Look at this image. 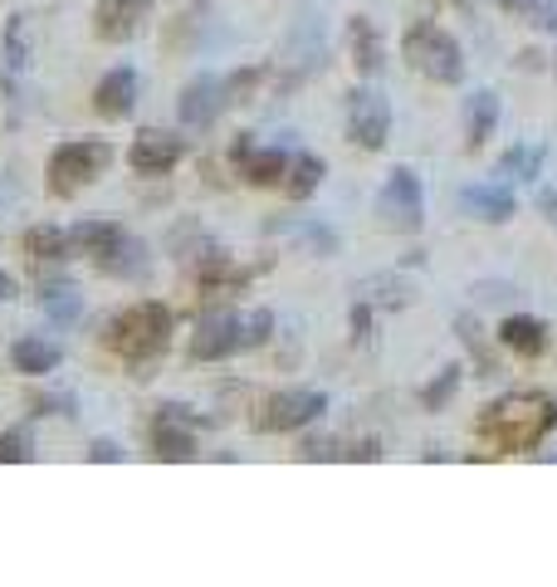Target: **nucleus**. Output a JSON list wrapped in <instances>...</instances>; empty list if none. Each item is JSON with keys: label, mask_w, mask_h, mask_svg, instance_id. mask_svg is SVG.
<instances>
[{"label": "nucleus", "mask_w": 557, "mask_h": 587, "mask_svg": "<svg viewBox=\"0 0 557 587\" xmlns=\"http://www.w3.org/2000/svg\"><path fill=\"white\" fill-rule=\"evenodd\" d=\"M553 421H557L553 397H543V392H508V397H499V402L484 411L479 431L499 441L504 451H528V445H538L543 436H548Z\"/></svg>", "instance_id": "1"}, {"label": "nucleus", "mask_w": 557, "mask_h": 587, "mask_svg": "<svg viewBox=\"0 0 557 587\" xmlns=\"http://www.w3.org/2000/svg\"><path fill=\"white\" fill-rule=\"evenodd\" d=\"M172 309L167 303H157V299H142L133 303V309H123L117 319L109 323V343L123 352L127 362H147V358H157L162 348L172 343Z\"/></svg>", "instance_id": "2"}, {"label": "nucleus", "mask_w": 557, "mask_h": 587, "mask_svg": "<svg viewBox=\"0 0 557 587\" xmlns=\"http://www.w3.org/2000/svg\"><path fill=\"white\" fill-rule=\"evenodd\" d=\"M109 162H113V143H109V137H69V143H59L50 152V162H44L50 192L54 196L84 192L89 182H99V176L109 172Z\"/></svg>", "instance_id": "3"}, {"label": "nucleus", "mask_w": 557, "mask_h": 587, "mask_svg": "<svg viewBox=\"0 0 557 587\" xmlns=\"http://www.w3.org/2000/svg\"><path fill=\"white\" fill-rule=\"evenodd\" d=\"M406 59L425 79H435V84H460L465 79V50H460V40H450L431 20L406 30Z\"/></svg>", "instance_id": "4"}, {"label": "nucleus", "mask_w": 557, "mask_h": 587, "mask_svg": "<svg viewBox=\"0 0 557 587\" xmlns=\"http://www.w3.org/2000/svg\"><path fill=\"white\" fill-rule=\"evenodd\" d=\"M377 220H382L386 230H421L425 220V192H421V176L411 167H396L382 182V192H377Z\"/></svg>", "instance_id": "5"}, {"label": "nucleus", "mask_w": 557, "mask_h": 587, "mask_svg": "<svg viewBox=\"0 0 557 587\" xmlns=\"http://www.w3.org/2000/svg\"><path fill=\"white\" fill-rule=\"evenodd\" d=\"M391 133V103L382 89H352L348 93V137L367 152H382Z\"/></svg>", "instance_id": "6"}, {"label": "nucleus", "mask_w": 557, "mask_h": 587, "mask_svg": "<svg viewBox=\"0 0 557 587\" xmlns=\"http://www.w3.org/2000/svg\"><path fill=\"white\" fill-rule=\"evenodd\" d=\"M328 411V397L313 392V387H289V392H275L259 411V431H303L313 426Z\"/></svg>", "instance_id": "7"}, {"label": "nucleus", "mask_w": 557, "mask_h": 587, "mask_svg": "<svg viewBox=\"0 0 557 587\" xmlns=\"http://www.w3.org/2000/svg\"><path fill=\"white\" fill-rule=\"evenodd\" d=\"M250 348V338H245V319L240 313H206V319L196 323L192 333V358L196 362H225L235 358V352Z\"/></svg>", "instance_id": "8"}, {"label": "nucleus", "mask_w": 557, "mask_h": 587, "mask_svg": "<svg viewBox=\"0 0 557 587\" xmlns=\"http://www.w3.org/2000/svg\"><path fill=\"white\" fill-rule=\"evenodd\" d=\"M182 157H186V137L167 133V127H142L133 147H127V162H133L137 176H167Z\"/></svg>", "instance_id": "9"}, {"label": "nucleus", "mask_w": 557, "mask_h": 587, "mask_svg": "<svg viewBox=\"0 0 557 587\" xmlns=\"http://www.w3.org/2000/svg\"><path fill=\"white\" fill-rule=\"evenodd\" d=\"M225 103H235L230 84H225L220 74H196L192 84L182 89V99H176V113H182L186 127H210L220 117Z\"/></svg>", "instance_id": "10"}, {"label": "nucleus", "mask_w": 557, "mask_h": 587, "mask_svg": "<svg viewBox=\"0 0 557 587\" xmlns=\"http://www.w3.org/2000/svg\"><path fill=\"white\" fill-rule=\"evenodd\" d=\"M147 16H152V0H99L93 6V30H99V40L123 44L147 25Z\"/></svg>", "instance_id": "11"}, {"label": "nucleus", "mask_w": 557, "mask_h": 587, "mask_svg": "<svg viewBox=\"0 0 557 587\" xmlns=\"http://www.w3.org/2000/svg\"><path fill=\"white\" fill-rule=\"evenodd\" d=\"M152 451L157 461H196V436L186 431V406H162L152 421Z\"/></svg>", "instance_id": "12"}, {"label": "nucleus", "mask_w": 557, "mask_h": 587, "mask_svg": "<svg viewBox=\"0 0 557 587\" xmlns=\"http://www.w3.org/2000/svg\"><path fill=\"white\" fill-rule=\"evenodd\" d=\"M137 93H142V79L137 69H109V74L99 79V89H93V109L103 117H133L137 109Z\"/></svg>", "instance_id": "13"}, {"label": "nucleus", "mask_w": 557, "mask_h": 587, "mask_svg": "<svg viewBox=\"0 0 557 587\" xmlns=\"http://www.w3.org/2000/svg\"><path fill=\"white\" fill-rule=\"evenodd\" d=\"M455 202H460V210H470L474 220H489V226H504V220H514V210H518L514 192H508V186H499V182H489V186H465Z\"/></svg>", "instance_id": "14"}, {"label": "nucleus", "mask_w": 557, "mask_h": 587, "mask_svg": "<svg viewBox=\"0 0 557 587\" xmlns=\"http://www.w3.org/2000/svg\"><path fill=\"white\" fill-rule=\"evenodd\" d=\"M235 167H240L245 182H255V186H269V182H279L283 172H289V152L283 147H255V143H235Z\"/></svg>", "instance_id": "15"}, {"label": "nucleus", "mask_w": 557, "mask_h": 587, "mask_svg": "<svg viewBox=\"0 0 557 587\" xmlns=\"http://www.w3.org/2000/svg\"><path fill=\"white\" fill-rule=\"evenodd\" d=\"M127 240V230L117 226V220H79V226H69V245H74V255H89V260H109L117 245Z\"/></svg>", "instance_id": "16"}, {"label": "nucleus", "mask_w": 557, "mask_h": 587, "mask_svg": "<svg viewBox=\"0 0 557 587\" xmlns=\"http://www.w3.org/2000/svg\"><path fill=\"white\" fill-rule=\"evenodd\" d=\"M10 362H16V372H25V378H50L59 362H64V348L50 343V338H40V333H25V338H16V348H10Z\"/></svg>", "instance_id": "17"}, {"label": "nucleus", "mask_w": 557, "mask_h": 587, "mask_svg": "<svg viewBox=\"0 0 557 587\" xmlns=\"http://www.w3.org/2000/svg\"><path fill=\"white\" fill-rule=\"evenodd\" d=\"M494 127H499V99H494L489 89L470 93V99H465V133H470V147H484V143H489Z\"/></svg>", "instance_id": "18"}, {"label": "nucleus", "mask_w": 557, "mask_h": 587, "mask_svg": "<svg viewBox=\"0 0 557 587\" xmlns=\"http://www.w3.org/2000/svg\"><path fill=\"white\" fill-rule=\"evenodd\" d=\"M499 343L524 352V358H538L543 348H548V328H543L538 319H524V313H514V319L499 323Z\"/></svg>", "instance_id": "19"}, {"label": "nucleus", "mask_w": 557, "mask_h": 587, "mask_svg": "<svg viewBox=\"0 0 557 587\" xmlns=\"http://www.w3.org/2000/svg\"><path fill=\"white\" fill-rule=\"evenodd\" d=\"M99 269H103V275H113V279H147V269H152V260H147V245L127 235V240L117 245V250H113Z\"/></svg>", "instance_id": "20"}, {"label": "nucleus", "mask_w": 557, "mask_h": 587, "mask_svg": "<svg viewBox=\"0 0 557 587\" xmlns=\"http://www.w3.org/2000/svg\"><path fill=\"white\" fill-rule=\"evenodd\" d=\"M25 255L40 260V265H50V260H69L74 245H69V230H59V226H30L25 230Z\"/></svg>", "instance_id": "21"}, {"label": "nucleus", "mask_w": 557, "mask_h": 587, "mask_svg": "<svg viewBox=\"0 0 557 587\" xmlns=\"http://www.w3.org/2000/svg\"><path fill=\"white\" fill-rule=\"evenodd\" d=\"M318 182H323V157H313V152L289 157V196L293 202H308V196L318 192Z\"/></svg>", "instance_id": "22"}, {"label": "nucleus", "mask_w": 557, "mask_h": 587, "mask_svg": "<svg viewBox=\"0 0 557 587\" xmlns=\"http://www.w3.org/2000/svg\"><path fill=\"white\" fill-rule=\"evenodd\" d=\"M348 34H352V54H358V69H362V74H382V40H377V30L358 16V20L348 25Z\"/></svg>", "instance_id": "23"}, {"label": "nucleus", "mask_w": 557, "mask_h": 587, "mask_svg": "<svg viewBox=\"0 0 557 587\" xmlns=\"http://www.w3.org/2000/svg\"><path fill=\"white\" fill-rule=\"evenodd\" d=\"M79 294H74V285H59V289H44V319H54L59 328H69L79 319Z\"/></svg>", "instance_id": "24"}, {"label": "nucleus", "mask_w": 557, "mask_h": 587, "mask_svg": "<svg viewBox=\"0 0 557 587\" xmlns=\"http://www.w3.org/2000/svg\"><path fill=\"white\" fill-rule=\"evenodd\" d=\"M499 10L508 16H524L538 30H557V0H499Z\"/></svg>", "instance_id": "25"}, {"label": "nucleus", "mask_w": 557, "mask_h": 587, "mask_svg": "<svg viewBox=\"0 0 557 587\" xmlns=\"http://www.w3.org/2000/svg\"><path fill=\"white\" fill-rule=\"evenodd\" d=\"M499 172H504V176H518V182H538V172H543V147H538V152H528V147L504 152Z\"/></svg>", "instance_id": "26"}, {"label": "nucleus", "mask_w": 557, "mask_h": 587, "mask_svg": "<svg viewBox=\"0 0 557 587\" xmlns=\"http://www.w3.org/2000/svg\"><path fill=\"white\" fill-rule=\"evenodd\" d=\"M25 461H34V436H30V426L6 431V436H0V465H25Z\"/></svg>", "instance_id": "27"}, {"label": "nucleus", "mask_w": 557, "mask_h": 587, "mask_svg": "<svg viewBox=\"0 0 557 587\" xmlns=\"http://www.w3.org/2000/svg\"><path fill=\"white\" fill-rule=\"evenodd\" d=\"M6 64L25 69V20H20V16L6 25Z\"/></svg>", "instance_id": "28"}, {"label": "nucleus", "mask_w": 557, "mask_h": 587, "mask_svg": "<svg viewBox=\"0 0 557 587\" xmlns=\"http://www.w3.org/2000/svg\"><path fill=\"white\" fill-rule=\"evenodd\" d=\"M460 372H465V368H460V362H455V368H445V378L435 382V387H425V392H421V402L431 406V411H441V406H445V397L460 387Z\"/></svg>", "instance_id": "29"}, {"label": "nucleus", "mask_w": 557, "mask_h": 587, "mask_svg": "<svg viewBox=\"0 0 557 587\" xmlns=\"http://www.w3.org/2000/svg\"><path fill=\"white\" fill-rule=\"evenodd\" d=\"M74 397H69V392H59V397H34V411H40V416H54V411H59V416H74Z\"/></svg>", "instance_id": "30"}, {"label": "nucleus", "mask_w": 557, "mask_h": 587, "mask_svg": "<svg viewBox=\"0 0 557 587\" xmlns=\"http://www.w3.org/2000/svg\"><path fill=\"white\" fill-rule=\"evenodd\" d=\"M89 455H93V461H103V465H117V461H123L117 441H93V445H89Z\"/></svg>", "instance_id": "31"}, {"label": "nucleus", "mask_w": 557, "mask_h": 587, "mask_svg": "<svg viewBox=\"0 0 557 587\" xmlns=\"http://www.w3.org/2000/svg\"><path fill=\"white\" fill-rule=\"evenodd\" d=\"M303 455H308V461H333V455H338V441H308Z\"/></svg>", "instance_id": "32"}, {"label": "nucleus", "mask_w": 557, "mask_h": 587, "mask_svg": "<svg viewBox=\"0 0 557 587\" xmlns=\"http://www.w3.org/2000/svg\"><path fill=\"white\" fill-rule=\"evenodd\" d=\"M479 299H518L514 285H479Z\"/></svg>", "instance_id": "33"}, {"label": "nucleus", "mask_w": 557, "mask_h": 587, "mask_svg": "<svg viewBox=\"0 0 557 587\" xmlns=\"http://www.w3.org/2000/svg\"><path fill=\"white\" fill-rule=\"evenodd\" d=\"M6 299H16V279H10L6 269H0V303H6Z\"/></svg>", "instance_id": "34"}]
</instances>
